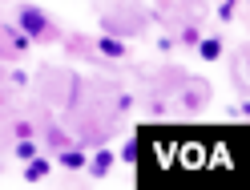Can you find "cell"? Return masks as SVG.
<instances>
[{
    "instance_id": "cell-5",
    "label": "cell",
    "mask_w": 250,
    "mask_h": 190,
    "mask_svg": "<svg viewBox=\"0 0 250 190\" xmlns=\"http://www.w3.org/2000/svg\"><path fill=\"white\" fill-rule=\"evenodd\" d=\"M194 49H198V57H202V61H218V57L226 53V45H222V37H202Z\"/></svg>"
},
{
    "instance_id": "cell-8",
    "label": "cell",
    "mask_w": 250,
    "mask_h": 190,
    "mask_svg": "<svg viewBox=\"0 0 250 190\" xmlns=\"http://www.w3.org/2000/svg\"><path fill=\"white\" fill-rule=\"evenodd\" d=\"M33 154H37V142L33 138H17V158H21V162H28Z\"/></svg>"
},
{
    "instance_id": "cell-2",
    "label": "cell",
    "mask_w": 250,
    "mask_h": 190,
    "mask_svg": "<svg viewBox=\"0 0 250 190\" xmlns=\"http://www.w3.org/2000/svg\"><path fill=\"white\" fill-rule=\"evenodd\" d=\"M85 166H89V174H93V178H105V174L117 166V158H113V150H97V154H93Z\"/></svg>"
},
{
    "instance_id": "cell-9",
    "label": "cell",
    "mask_w": 250,
    "mask_h": 190,
    "mask_svg": "<svg viewBox=\"0 0 250 190\" xmlns=\"http://www.w3.org/2000/svg\"><path fill=\"white\" fill-rule=\"evenodd\" d=\"M44 138H49V146H53V150H65V146H69V134H65V130H49Z\"/></svg>"
},
{
    "instance_id": "cell-7",
    "label": "cell",
    "mask_w": 250,
    "mask_h": 190,
    "mask_svg": "<svg viewBox=\"0 0 250 190\" xmlns=\"http://www.w3.org/2000/svg\"><path fill=\"white\" fill-rule=\"evenodd\" d=\"M198 41H202V33H198V24H186L182 33H178V45H186V49H194Z\"/></svg>"
},
{
    "instance_id": "cell-4",
    "label": "cell",
    "mask_w": 250,
    "mask_h": 190,
    "mask_svg": "<svg viewBox=\"0 0 250 190\" xmlns=\"http://www.w3.org/2000/svg\"><path fill=\"white\" fill-rule=\"evenodd\" d=\"M85 162H89L85 150H73V146L57 150V166H65V170H85Z\"/></svg>"
},
{
    "instance_id": "cell-10",
    "label": "cell",
    "mask_w": 250,
    "mask_h": 190,
    "mask_svg": "<svg viewBox=\"0 0 250 190\" xmlns=\"http://www.w3.org/2000/svg\"><path fill=\"white\" fill-rule=\"evenodd\" d=\"M121 162H137V142H125V146H121Z\"/></svg>"
},
{
    "instance_id": "cell-11",
    "label": "cell",
    "mask_w": 250,
    "mask_h": 190,
    "mask_svg": "<svg viewBox=\"0 0 250 190\" xmlns=\"http://www.w3.org/2000/svg\"><path fill=\"white\" fill-rule=\"evenodd\" d=\"M12 130H17V138H33V121H17Z\"/></svg>"
},
{
    "instance_id": "cell-1",
    "label": "cell",
    "mask_w": 250,
    "mask_h": 190,
    "mask_svg": "<svg viewBox=\"0 0 250 190\" xmlns=\"http://www.w3.org/2000/svg\"><path fill=\"white\" fill-rule=\"evenodd\" d=\"M17 28H21L28 41H57V24L44 17L37 4H21L17 8Z\"/></svg>"
},
{
    "instance_id": "cell-6",
    "label": "cell",
    "mask_w": 250,
    "mask_h": 190,
    "mask_svg": "<svg viewBox=\"0 0 250 190\" xmlns=\"http://www.w3.org/2000/svg\"><path fill=\"white\" fill-rule=\"evenodd\" d=\"M97 53L121 61V57H125V41H117V37H97Z\"/></svg>"
},
{
    "instance_id": "cell-3",
    "label": "cell",
    "mask_w": 250,
    "mask_h": 190,
    "mask_svg": "<svg viewBox=\"0 0 250 190\" xmlns=\"http://www.w3.org/2000/svg\"><path fill=\"white\" fill-rule=\"evenodd\" d=\"M49 170H53L49 158L33 154V158H28V166H24V182H44V178H49Z\"/></svg>"
}]
</instances>
